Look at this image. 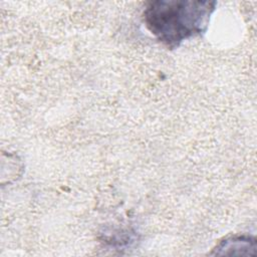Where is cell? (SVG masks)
Instances as JSON below:
<instances>
[{
    "mask_svg": "<svg viewBox=\"0 0 257 257\" xmlns=\"http://www.w3.org/2000/svg\"><path fill=\"white\" fill-rule=\"evenodd\" d=\"M216 4L201 0H154L147 3L143 19L157 40L173 49L205 33Z\"/></svg>",
    "mask_w": 257,
    "mask_h": 257,
    "instance_id": "1",
    "label": "cell"
},
{
    "mask_svg": "<svg viewBox=\"0 0 257 257\" xmlns=\"http://www.w3.org/2000/svg\"><path fill=\"white\" fill-rule=\"evenodd\" d=\"M256 249V241L255 238L251 237V236H234L231 238H227L223 241L220 242V244L215 248L216 253L215 254H226L229 251L230 254L235 253L236 250H240V255H244V252L246 250V252L248 253V255H251L253 253L250 252V250H255Z\"/></svg>",
    "mask_w": 257,
    "mask_h": 257,
    "instance_id": "2",
    "label": "cell"
}]
</instances>
